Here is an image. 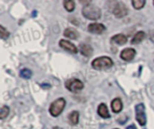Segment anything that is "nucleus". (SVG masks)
<instances>
[{
	"label": "nucleus",
	"mask_w": 154,
	"mask_h": 129,
	"mask_svg": "<svg viewBox=\"0 0 154 129\" xmlns=\"http://www.w3.org/2000/svg\"><path fill=\"white\" fill-rule=\"evenodd\" d=\"M82 14L87 19L92 20V21H97V20L100 19L102 16L101 9L98 6L92 5V4L86 5L82 8Z\"/></svg>",
	"instance_id": "f257e3e1"
},
{
	"label": "nucleus",
	"mask_w": 154,
	"mask_h": 129,
	"mask_svg": "<svg viewBox=\"0 0 154 129\" xmlns=\"http://www.w3.org/2000/svg\"><path fill=\"white\" fill-rule=\"evenodd\" d=\"M114 65V61L110 57L102 56L96 58L92 63L91 66L96 71H103V70H108Z\"/></svg>",
	"instance_id": "f03ea898"
},
{
	"label": "nucleus",
	"mask_w": 154,
	"mask_h": 129,
	"mask_svg": "<svg viewBox=\"0 0 154 129\" xmlns=\"http://www.w3.org/2000/svg\"><path fill=\"white\" fill-rule=\"evenodd\" d=\"M65 107H66V100L63 98H59L51 104L49 112L52 117L56 118L62 113Z\"/></svg>",
	"instance_id": "7ed1b4c3"
},
{
	"label": "nucleus",
	"mask_w": 154,
	"mask_h": 129,
	"mask_svg": "<svg viewBox=\"0 0 154 129\" xmlns=\"http://www.w3.org/2000/svg\"><path fill=\"white\" fill-rule=\"evenodd\" d=\"M65 87L68 90L73 93H78L84 89V84L78 79H69L65 82Z\"/></svg>",
	"instance_id": "20e7f679"
},
{
	"label": "nucleus",
	"mask_w": 154,
	"mask_h": 129,
	"mask_svg": "<svg viewBox=\"0 0 154 129\" xmlns=\"http://www.w3.org/2000/svg\"><path fill=\"white\" fill-rule=\"evenodd\" d=\"M135 118L140 126L144 127L146 125V114H145V106L143 103H140L135 106Z\"/></svg>",
	"instance_id": "39448f33"
},
{
	"label": "nucleus",
	"mask_w": 154,
	"mask_h": 129,
	"mask_svg": "<svg viewBox=\"0 0 154 129\" xmlns=\"http://www.w3.org/2000/svg\"><path fill=\"white\" fill-rule=\"evenodd\" d=\"M112 12L116 18H123L125 15H127L128 8L126 7L125 4H124L122 2H115Z\"/></svg>",
	"instance_id": "423d86ee"
},
{
	"label": "nucleus",
	"mask_w": 154,
	"mask_h": 129,
	"mask_svg": "<svg viewBox=\"0 0 154 129\" xmlns=\"http://www.w3.org/2000/svg\"><path fill=\"white\" fill-rule=\"evenodd\" d=\"M59 45L63 50H65V51H67V52H69L70 53H73V54H76L79 52L78 48L76 47V45L73 44L71 42L67 41V40H60V42H59Z\"/></svg>",
	"instance_id": "0eeeda50"
},
{
	"label": "nucleus",
	"mask_w": 154,
	"mask_h": 129,
	"mask_svg": "<svg viewBox=\"0 0 154 129\" xmlns=\"http://www.w3.org/2000/svg\"><path fill=\"white\" fill-rule=\"evenodd\" d=\"M88 31L93 34H101L106 31V26L103 24L99 23H92L88 26Z\"/></svg>",
	"instance_id": "6e6552de"
},
{
	"label": "nucleus",
	"mask_w": 154,
	"mask_h": 129,
	"mask_svg": "<svg viewBox=\"0 0 154 129\" xmlns=\"http://www.w3.org/2000/svg\"><path fill=\"white\" fill-rule=\"evenodd\" d=\"M135 55H136V51L134 48H125L121 52L120 57L123 61H131L132 60H134Z\"/></svg>",
	"instance_id": "1a4fd4ad"
},
{
	"label": "nucleus",
	"mask_w": 154,
	"mask_h": 129,
	"mask_svg": "<svg viewBox=\"0 0 154 129\" xmlns=\"http://www.w3.org/2000/svg\"><path fill=\"white\" fill-rule=\"evenodd\" d=\"M79 52L80 53L85 56V57H90L92 54H93V48L91 45L89 44H87V43H81L80 46H79Z\"/></svg>",
	"instance_id": "9d476101"
},
{
	"label": "nucleus",
	"mask_w": 154,
	"mask_h": 129,
	"mask_svg": "<svg viewBox=\"0 0 154 129\" xmlns=\"http://www.w3.org/2000/svg\"><path fill=\"white\" fill-rule=\"evenodd\" d=\"M111 108L114 113H120L123 109V102L121 99L116 98L112 100L111 102Z\"/></svg>",
	"instance_id": "9b49d317"
},
{
	"label": "nucleus",
	"mask_w": 154,
	"mask_h": 129,
	"mask_svg": "<svg viewBox=\"0 0 154 129\" xmlns=\"http://www.w3.org/2000/svg\"><path fill=\"white\" fill-rule=\"evenodd\" d=\"M97 113L103 118H110V114H109L108 108H107L106 104H105V103H101L98 106V108H97Z\"/></svg>",
	"instance_id": "f8f14e48"
},
{
	"label": "nucleus",
	"mask_w": 154,
	"mask_h": 129,
	"mask_svg": "<svg viewBox=\"0 0 154 129\" xmlns=\"http://www.w3.org/2000/svg\"><path fill=\"white\" fill-rule=\"evenodd\" d=\"M111 41L118 45H124L127 42V37L123 33H118L111 38Z\"/></svg>",
	"instance_id": "ddd939ff"
},
{
	"label": "nucleus",
	"mask_w": 154,
	"mask_h": 129,
	"mask_svg": "<svg viewBox=\"0 0 154 129\" xmlns=\"http://www.w3.org/2000/svg\"><path fill=\"white\" fill-rule=\"evenodd\" d=\"M63 34H64L65 37L72 39V40H76L79 36V32L76 29H74V28H67V29H65Z\"/></svg>",
	"instance_id": "4468645a"
},
{
	"label": "nucleus",
	"mask_w": 154,
	"mask_h": 129,
	"mask_svg": "<svg viewBox=\"0 0 154 129\" xmlns=\"http://www.w3.org/2000/svg\"><path fill=\"white\" fill-rule=\"evenodd\" d=\"M145 33L143 32V31H139V32H137L135 34H134V36L133 37V39H132V44H138V43H140V42H142L143 41V39L145 38Z\"/></svg>",
	"instance_id": "2eb2a0df"
},
{
	"label": "nucleus",
	"mask_w": 154,
	"mask_h": 129,
	"mask_svg": "<svg viewBox=\"0 0 154 129\" xmlns=\"http://www.w3.org/2000/svg\"><path fill=\"white\" fill-rule=\"evenodd\" d=\"M68 119H69V122L71 124V125H77L79 123V111H72L69 114L68 116Z\"/></svg>",
	"instance_id": "dca6fc26"
},
{
	"label": "nucleus",
	"mask_w": 154,
	"mask_h": 129,
	"mask_svg": "<svg viewBox=\"0 0 154 129\" xmlns=\"http://www.w3.org/2000/svg\"><path fill=\"white\" fill-rule=\"evenodd\" d=\"M63 5H64V7L65 9L68 11V12H73L74 9H75V2L73 0H66V1H63Z\"/></svg>",
	"instance_id": "f3484780"
},
{
	"label": "nucleus",
	"mask_w": 154,
	"mask_h": 129,
	"mask_svg": "<svg viewBox=\"0 0 154 129\" xmlns=\"http://www.w3.org/2000/svg\"><path fill=\"white\" fill-rule=\"evenodd\" d=\"M145 4H146V1H145V0H133V1H132L133 6H134L135 9H137V10L143 8L144 5H145Z\"/></svg>",
	"instance_id": "a211bd4d"
},
{
	"label": "nucleus",
	"mask_w": 154,
	"mask_h": 129,
	"mask_svg": "<svg viewBox=\"0 0 154 129\" xmlns=\"http://www.w3.org/2000/svg\"><path fill=\"white\" fill-rule=\"evenodd\" d=\"M32 76V71L29 69H23L21 70L20 71V77L23 78V79H30L31 77Z\"/></svg>",
	"instance_id": "6ab92c4d"
},
{
	"label": "nucleus",
	"mask_w": 154,
	"mask_h": 129,
	"mask_svg": "<svg viewBox=\"0 0 154 129\" xmlns=\"http://www.w3.org/2000/svg\"><path fill=\"white\" fill-rule=\"evenodd\" d=\"M9 112H10L9 108L7 106H3L1 108V110H0V118L1 119H5L9 115Z\"/></svg>",
	"instance_id": "aec40b11"
},
{
	"label": "nucleus",
	"mask_w": 154,
	"mask_h": 129,
	"mask_svg": "<svg viewBox=\"0 0 154 129\" xmlns=\"http://www.w3.org/2000/svg\"><path fill=\"white\" fill-rule=\"evenodd\" d=\"M9 34H10L9 32L3 25H0V37H1V39H3V40L7 39Z\"/></svg>",
	"instance_id": "412c9836"
},
{
	"label": "nucleus",
	"mask_w": 154,
	"mask_h": 129,
	"mask_svg": "<svg viewBox=\"0 0 154 129\" xmlns=\"http://www.w3.org/2000/svg\"><path fill=\"white\" fill-rule=\"evenodd\" d=\"M41 87L42 89H50L51 87V85L49 84V83H42V84H41Z\"/></svg>",
	"instance_id": "4be33fe9"
},
{
	"label": "nucleus",
	"mask_w": 154,
	"mask_h": 129,
	"mask_svg": "<svg viewBox=\"0 0 154 129\" xmlns=\"http://www.w3.org/2000/svg\"><path fill=\"white\" fill-rule=\"evenodd\" d=\"M126 129H137V127L134 125H131V126H128Z\"/></svg>",
	"instance_id": "5701e85b"
},
{
	"label": "nucleus",
	"mask_w": 154,
	"mask_h": 129,
	"mask_svg": "<svg viewBox=\"0 0 154 129\" xmlns=\"http://www.w3.org/2000/svg\"><path fill=\"white\" fill-rule=\"evenodd\" d=\"M79 3H81V4H88V5H89V4H91V1H79Z\"/></svg>",
	"instance_id": "b1692460"
},
{
	"label": "nucleus",
	"mask_w": 154,
	"mask_h": 129,
	"mask_svg": "<svg viewBox=\"0 0 154 129\" xmlns=\"http://www.w3.org/2000/svg\"><path fill=\"white\" fill-rule=\"evenodd\" d=\"M36 15H37V11H35V10H34V11H32V17H35Z\"/></svg>",
	"instance_id": "393cba45"
},
{
	"label": "nucleus",
	"mask_w": 154,
	"mask_h": 129,
	"mask_svg": "<svg viewBox=\"0 0 154 129\" xmlns=\"http://www.w3.org/2000/svg\"><path fill=\"white\" fill-rule=\"evenodd\" d=\"M52 129H62L61 127H54Z\"/></svg>",
	"instance_id": "a878e982"
},
{
	"label": "nucleus",
	"mask_w": 154,
	"mask_h": 129,
	"mask_svg": "<svg viewBox=\"0 0 154 129\" xmlns=\"http://www.w3.org/2000/svg\"><path fill=\"white\" fill-rule=\"evenodd\" d=\"M153 5H154V1H153Z\"/></svg>",
	"instance_id": "bb28decb"
},
{
	"label": "nucleus",
	"mask_w": 154,
	"mask_h": 129,
	"mask_svg": "<svg viewBox=\"0 0 154 129\" xmlns=\"http://www.w3.org/2000/svg\"><path fill=\"white\" fill-rule=\"evenodd\" d=\"M116 129H117V128H116Z\"/></svg>",
	"instance_id": "cd10ccee"
}]
</instances>
